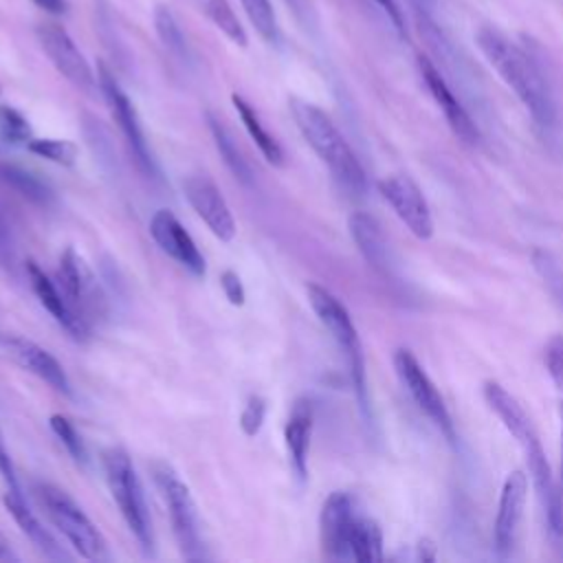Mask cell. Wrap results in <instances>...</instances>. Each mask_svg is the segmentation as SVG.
<instances>
[{
    "label": "cell",
    "mask_w": 563,
    "mask_h": 563,
    "mask_svg": "<svg viewBox=\"0 0 563 563\" xmlns=\"http://www.w3.org/2000/svg\"><path fill=\"white\" fill-rule=\"evenodd\" d=\"M4 508L9 510V515L13 517V521L18 523V528L26 534V539L51 561H68V554L59 548V543L53 539V534L40 523V519L33 515V510L26 506L24 497L20 490H11L7 488V493L2 495Z\"/></svg>",
    "instance_id": "obj_22"
},
{
    "label": "cell",
    "mask_w": 563,
    "mask_h": 563,
    "mask_svg": "<svg viewBox=\"0 0 563 563\" xmlns=\"http://www.w3.org/2000/svg\"><path fill=\"white\" fill-rule=\"evenodd\" d=\"M103 471H106V482H108L110 495H112L125 526L139 541L141 550L145 554H152L154 552L152 519H150L143 486L134 471L132 457L128 455L125 449L110 446L103 453Z\"/></svg>",
    "instance_id": "obj_6"
},
{
    "label": "cell",
    "mask_w": 563,
    "mask_h": 563,
    "mask_svg": "<svg viewBox=\"0 0 563 563\" xmlns=\"http://www.w3.org/2000/svg\"><path fill=\"white\" fill-rule=\"evenodd\" d=\"M0 139L9 145H26L33 139L29 121L11 106H0Z\"/></svg>",
    "instance_id": "obj_30"
},
{
    "label": "cell",
    "mask_w": 563,
    "mask_h": 563,
    "mask_svg": "<svg viewBox=\"0 0 563 563\" xmlns=\"http://www.w3.org/2000/svg\"><path fill=\"white\" fill-rule=\"evenodd\" d=\"M526 499H528V475L523 471L508 473L501 484L495 526H493V548L497 559H508L517 545Z\"/></svg>",
    "instance_id": "obj_12"
},
{
    "label": "cell",
    "mask_w": 563,
    "mask_h": 563,
    "mask_svg": "<svg viewBox=\"0 0 563 563\" xmlns=\"http://www.w3.org/2000/svg\"><path fill=\"white\" fill-rule=\"evenodd\" d=\"M534 266L539 271V275L543 277V282L550 286V290L559 297V301L563 303V273L556 266V262H552V257L548 253L537 251L534 253Z\"/></svg>",
    "instance_id": "obj_35"
},
{
    "label": "cell",
    "mask_w": 563,
    "mask_h": 563,
    "mask_svg": "<svg viewBox=\"0 0 563 563\" xmlns=\"http://www.w3.org/2000/svg\"><path fill=\"white\" fill-rule=\"evenodd\" d=\"M33 495L42 506L48 521L62 532L70 548L88 561H110L108 543L79 504L59 486L48 482H35Z\"/></svg>",
    "instance_id": "obj_4"
},
{
    "label": "cell",
    "mask_w": 563,
    "mask_h": 563,
    "mask_svg": "<svg viewBox=\"0 0 563 563\" xmlns=\"http://www.w3.org/2000/svg\"><path fill=\"white\" fill-rule=\"evenodd\" d=\"M484 400L497 413V418L504 422V427L510 431V435L517 440V444L521 446L528 473L534 482L539 501H541L545 519H548V515L552 510V501H554V484L556 482L552 477L550 464L545 460L541 440L537 435V429H534L530 416L526 413L521 402L495 380L484 383Z\"/></svg>",
    "instance_id": "obj_3"
},
{
    "label": "cell",
    "mask_w": 563,
    "mask_h": 563,
    "mask_svg": "<svg viewBox=\"0 0 563 563\" xmlns=\"http://www.w3.org/2000/svg\"><path fill=\"white\" fill-rule=\"evenodd\" d=\"M154 24H156V31L163 40V44L172 51H183V33L172 15V11L167 7H158L156 13H154Z\"/></svg>",
    "instance_id": "obj_32"
},
{
    "label": "cell",
    "mask_w": 563,
    "mask_h": 563,
    "mask_svg": "<svg viewBox=\"0 0 563 563\" xmlns=\"http://www.w3.org/2000/svg\"><path fill=\"white\" fill-rule=\"evenodd\" d=\"M288 108L297 130L312 147V152L321 158V163L330 169L334 180L347 194L363 196L367 191L365 169L336 123L319 106L299 97H290Z\"/></svg>",
    "instance_id": "obj_2"
},
{
    "label": "cell",
    "mask_w": 563,
    "mask_h": 563,
    "mask_svg": "<svg viewBox=\"0 0 563 563\" xmlns=\"http://www.w3.org/2000/svg\"><path fill=\"white\" fill-rule=\"evenodd\" d=\"M312 422H314V413H312V405L310 400H297L292 405V411L286 420L284 427V440H286V451H288V460L290 466L295 471V475L303 482L308 475V453H310V438H312Z\"/></svg>",
    "instance_id": "obj_21"
},
{
    "label": "cell",
    "mask_w": 563,
    "mask_h": 563,
    "mask_svg": "<svg viewBox=\"0 0 563 563\" xmlns=\"http://www.w3.org/2000/svg\"><path fill=\"white\" fill-rule=\"evenodd\" d=\"M205 13L216 24V29H220L233 44H238L242 48L249 44L246 31H244L240 18L235 15L233 7L229 4V0H207Z\"/></svg>",
    "instance_id": "obj_26"
},
{
    "label": "cell",
    "mask_w": 563,
    "mask_h": 563,
    "mask_svg": "<svg viewBox=\"0 0 563 563\" xmlns=\"http://www.w3.org/2000/svg\"><path fill=\"white\" fill-rule=\"evenodd\" d=\"M306 295H308V303H310L312 312L317 314L321 325L330 332V336L334 339V343L343 352L358 407L367 413L369 400H367L365 356H363V345H361L356 325H354L347 308L328 288H323L319 284H308Z\"/></svg>",
    "instance_id": "obj_5"
},
{
    "label": "cell",
    "mask_w": 563,
    "mask_h": 563,
    "mask_svg": "<svg viewBox=\"0 0 563 563\" xmlns=\"http://www.w3.org/2000/svg\"><path fill=\"white\" fill-rule=\"evenodd\" d=\"M48 424H51V431L57 435V440L66 446V451L70 453V457L79 464V466H86L88 462V451H86V444L79 435V431L75 429V424L62 416V413H53L48 418Z\"/></svg>",
    "instance_id": "obj_28"
},
{
    "label": "cell",
    "mask_w": 563,
    "mask_h": 563,
    "mask_svg": "<svg viewBox=\"0 0 563 563\" xmlns=\"http://www.w3.org/2000/svg\"><path fill=\"white\" fill-rule=\"evenodd\" d=\"M231 101H233V106H235V110H238L240 121L244 123L249 136L253 139V143L257 145V150L262 152V156L266 158V163H271V165H275V167H282V165H284V150H282V145L275 141V136L262 125V121H260L255 108H253L244 97H240V95H233Z\"/></svg>",
    "instance_id": "obj_23"
},
{
    "label": "cell",
    "mask_w": 563,
    "mask_h": 563,
    "mask_svg": "<svg viewBox=\"0 0 563 563\" xmlns=\"http://www.w3.org/2000/svg\"><path fill=\"white\" fill-rule=\"evenodd\" d=\"M57 286H59L64 299L68 301V306L73 308V312L90 328L88 310L95 306L92 277H90V271L86 268V264L81 262V257L75 253L73 246H68L59 255Z\"/></svg>",
    "instance_id": "obj_20"
},
{
    "label": "cell",
    "mask_w": 563,
    "mask_h": 563,
    "mask_svg": "<svg viewBox=\"0 0 563 563\" xmlns=\"http://www.w3.org/2000/svg\"><path fill=\"white\" fill-rule=\"evenodd\" d=\"M249 22L255 26V31L266 40L275 42L277 40V18L273 11L271 0H240Z\"/></svg>",
    "instance_id": "obj_29"
},
{
    "label": "cell",
    "mask_w": 563,
    "mask_h": 563,
    "mask_svg": "<svg viewBox=\"0 0 563 563\" xmlns=\"http://www.w3.org/2000/svg\"><path fill=\"white\" fill-rule=\"evenodd\" d=\"M543 361H545V369H548L556 391L563 396V334H554L545 343Z\"/></svg>",
    "instance_id": "obj_31"
},
{
    "label": "cell",
    "mask_w": 563,
    "mask_h": 563,
    "mask_svg": "<svg viewBox=\"0 0 563 563\" xmlns=\"http://www.w3.org/2000/svg\"><path fill=\"white\" fill-rule=\"evenodd\" d=\"M2 176L13 185L18 187L24 196L33 198V200H44L46 198V187L35 178L31 176L29 172L24 169H18V167H2Z\"/></svg>",
    "instance_id": "obj_33"
},
{
    "label": "cell",
    "mask_w": 563,
    "mask_h": 563,
    "mask_svg": "<svg viewBox=\"0 0 563 563\" xmlns=\"http://www.w3.org/2000/svg\"><path fill=\"white\" fill-rule=\"evenodd\" d=\"M0 475H2L4 484H7V488L20 490L18 477H15V468H13V462H11V457H9V451H7V444H4L2 431H0Z\"/></svg>",
    "instance_id": "obj_38"
},
{
    "label": "cell",
    "mask_w": 563,
    "mask_h": 563,
    "mask_svg": "<svg viewBox=\"0 0 563 563\" xmlns=\"http://www.w3.org/2000/svg\"><path fill=\"white\" fill-rule=\"evenodd\" d=\"M7 561H18V556H15V552L11 550L7 537L0 532V563H7Z\"/></svg>",
    "instance_id": "obj_42"
},
{
    "label": "cell",
    "mask_w": 563,
    "mask_h": 563,
    "mask_svg": "<svg viewBox=\"0 0 563 563\" xmlns=\"http://www.w3.org/2000/svg\"><path fill=\"white\" fill-rule=\"evenodd\" d=\"M26 277L31 284V290L35 292L37 301L44 306V310L77 341H84L90 334V328L73 312L68 301L64 299L57 282H53L33 260H26Z\"/></svg>",
    "instance_id": "obj_18"
},
{
    "label": "cell",
    "mask_w": 563,
    "mask_h": 563,
    "mask_svg": "<svg viewBox=\"0 0 563 563\" xmlns=\"http://www.w3.org/2000/svg\"><path fill=\"white\" fill-rule=\"evenodd\" d=\"M185 198L189 200L191 209L200 216V220L209 227V231L222 240L231 242L235 238V220L233 213L218 189V185L207 174H189L183 180Z\"/></svg>",
    "instance_id": "obj_14"
},
{
    "label": "cell",
    "mask_w": 563,
    "mask_h": 563,
    "mask_svg": "<svg viewBox=\"0 0 563 563\" xmlns=\"http://www.w3.org/2000/svg\"><path fill=\"white\" fill-rule=\"evenodd\" d=\"M26 150L40 158H46L55 165H73L77 158V147L75 143L66 139H31L26 143Z\"/></svg>",
    "instance_id": "obj_27"
},
{
    "label": "cell",
    "mask_w": 563,
    "mask_h": 563,
    "mask_svg": "<svg viewBox=\"0 0 563 563\" xmlns=\"http://www.w3.org/2000/svg\"><path fill=\"white\" fill-rule=\"evenodd\" d=\"M383 559V532L380 526L358 512L350 539V561L356 563H376Z\"/></svg>",
    "instance_id": "obj_24"
},
{
    "label": "cell",
    "mask_w": 563,
    "mask_h": 563,
    "mask_svg": "<svg viewBox=\"0 0 563 563\" xmlns=\"http://www.w3.org/2000/svg\"><path fill=\"white\" fill-rule=\"evenodd\" d=\"M394 369H396L402 387L407 389V394L416 402V407L431 420V424L446 438V442L453 444L455 442V427H453L451 413H449V409L444 405V398L440 396L438 387L433 385V380L429 378V374L420 365V361L409 350L400 347L394 354Z\"/></svg>",
    "instance_id": "obj_8"
},
{
    "label": "cell",
    "mask_w": 563,
    "mask_h": 563,
    "mask_svg": "<svg viewBox=\"0 0 563 563\" xmlns=\"http://www.w3.org/2000/svg\"><path fill=\"white\" fill-rule=\"evenodd\" d=\"M150 233L165 255L185 266L194 277H205V257L198 251L194 238L187 233V229L172 211L158 209L150 220Z\"/></svg>",
    "instance_id": "obj_16"
},
{
    "label": "cell",
    "mask_w": 563,
    "mask_h": 563,
    "mask_svg": "<svg viewBox=\"0 0 563 563\" xmlns=\"http://www.w3.org/2000/svg\"><path fill=\"white\" fill-rule=\"evenodd\" d=\"M358 517L354 499L343 493L334 490L328 495L319 517V532H321V548L330 561H350V539L354 530V521Z\"/></svg>",
    "instance_id": "obj_15"
},
{
    "label": "cell",
    "mask_w": 563,
    "mask_h": 563,
    "mask_svg": "<svg viewBox=\"0 0 563 563\" xmlns=\"http://www.w3.org/2000/svg\"><path fill=\"white\" fill-rule=\"evenodd\" d=\"M207 123H209V130H211V136L216 141V147L220 152V156L224 158V165L231 169V174L244 183V185H251L253 183V174H251V167L246 163V158L242 156L238 143L233 141L231 132L224 128V123L220 119H216L211 112H207Z\"/></svg>",
    "instance_id": "obj_25"
},
{
    "label": "cell",
    "mask_w": 563,
    "mask_h": 563,
    "mask_svg": "<svg viewBox=\"0 0 563 563\" xmlns=\"http://www.w3.org/2000/svg\"><path fill=\"white\" fill-rule=\"evenodd\" d=\"M383 200L394 209L400 222L418 238L429 240L433 235V216L420 187L405 174H391L378 180Z\"/></svg>",
    "instance_id": "obj_10"
},
{
    "label": "cell",
    "mask_w": 563,
    "mask_h": 563,
    "mask_svg": "<svg viewBox=\"0 0 563 563\" xmlns=\"http://www.w3.org/2000/svg\"><path fill=\"white\" fill-rule=\"evenodd\" d=\"M563 438V433H561ZM548 526L552 532L563 534V440H561V475L559 482L554 484V501H552V510L548 515Z\"/></svg>",
    "instance_id": "obj_36"
},
{
    "label": "cell",
    "mask_w": 563,
    "mask_h": 563,
    "mask_svg": "<svg viewBox=\"0 0 563 563\" xmlns=\"http://www.w3.org/2000/svg\"><path fill=\"white\" fill-rule=\"evenodd\" d=\"M152 475L167 506L180 554L187 561H207L209 554L202 541L200 517L189 486L178 477V473L167 462H154Z\"/></svg>",
    "instance_id": "obj_7"
},
{
    "label": "cell",
    "mask_w": 563,
    "mask_h": 563,
    "mask_svg": "<svg viewBox=\"0 0 563 563\" xmlns=\"http://www.w3.org/2000/svg\"><path fill=\"white\" fill-rule=\"evenodd\" d=\"M4 352L29 374L37 376L42 383H46L57 394L70 396V380L62 367V363L42 345L35 341H29L24 336H2Z\"/></svg>",
    "instance_id": "obj_17"
},
{
    "label": "cell",
    "mask_w": 563,
    "mask_h": 563,
    "mask_svg": "<svg viewBox=\"0 0 563 563\" xmlns=\"http://www.w3.org/2000/svg\"><path fill=\"white\" fill-rule=\"evenodd\" d=\"M13 262V251H11V233L9 227L0 213V264L9 266Z\"/></svg>",
    "instance_id": "obj_39"
},
{
    "label": "cell",
    "mask_w": 563,
    "mask_h": 563,
    "mask_svg": "<svg viewBox=\"0 0 563 563\" xmlns=\"http://www.w3.org/2000/svg\"><path fill=\"white\" fill-rule=\"evenodd\" d=\"M97 79H99V90H101V95H103V99H106V103H108V108H110L119 130L123 132L130 150L134 152L136 161L141 163V167L145 172H154V158H152V152L147 147V141H145V134H143V128H141V121H139L134 103L123 92V88L119 86L117 77L110 73V68L106 64H99Z\"/></svg>",
    "instance_id": "obj_11"
},
{
    "label": "cell",
    "mask_w": 563,
    "mask_h": 563,
    "mask_svg": "<svg viewBox=\"0 0 563 563\" xmlns=\"http://www.w3.org/2000/svg\"><path fill=\"white\" fill-rule=\"evenodd\" d=\"M264 416H266V400L255 394L249 396V400L240 413V427H242L244 435H249V438L257 435L264 424Z\"/></svg>",
    "instance_id": "obj_34"
},
{
    "label": "cell",
    "mask_w": 563,
    "mask_h": 563,
    "mask_svg": "<svg viewBox=\"0 0 563 563\" xmlns=\"http://www.w3.org/2000/svg\"><path fill=\"white\" fill-rule=\"evenodd\" d=\"M387 15H389V20L396 24V29L402 33L405 31V22H402V15H400V9H398V4L394 2V0H374Z\"/></svg>",
    "instance_id": "obj_40"
},
{
    "label": "cell",
    "mask_w": 563,
    "mask_h": 563,
    "mask_svg": "<svg viewBox=\"0 0 563 563\" xmlns=\"http://www.w3.org/2000/svg\"><path fill=\"white\" fill-rule=\"evenodd\" d=\"M347 229H350V235H352L358 253L363 255V260L378 275H383L387 279L394 277L391 249H389V242H387L378 220L365 211H354L347 218Z\"/></svg>",
    "instance_id": "obj_19"
},
{
    "label": "cell",
    "mask_w": 563,
    "mask_h": 563,
    "mask_svg": "<svg viewBox=\"0 0 563 563\" xmlns=\"http://www.w3.org/2000/svg\"><path fill=\"white\" fill-rule=\"evenodd\" d=\"M475 40L488 64L528 110L541 139L552 141L559 132V110L550 84L534 59L490 26H482Z\"/></svg>",
    "instance_id": "obj_1"
},
{
    "label": "cell",
    "mask_w": 563,
    "mask_h": 563,
    "mask_svg": "<svg viewBox=\"0 0 563 563\" xmlns=\"http://www.w3.org/2000/svg\"><path fill=\"white\" fill-rule=\"evenodd\" d=\"M35 35L44 55L51 59L55 70L62 77H66V81H70L77 90L86 95H92L99 88V79L92 66L88 64L84 53L77 48L73 37L66 33V29H62L59 24L46 22L35 29Z\"/></svg>",
    "instance_id": "obj_9"
},
{
    "label": "cell",
    "mask_w": 563,
    "mask_h": 563,
    "mask_svg": "<svg viewBox=\"0 0 563 563\" xmlns=\"http://www.w3.org/2000/svg\"><path fill=\"white\" fill-rule=\"evenodd\" d=\"M220 286L224 290V297L233 303V306H242L244 303V286H242V279L235 271L227 268L222 275H220Z\"/></svg>",
    "instance_id": "obj_37"
},
{
    "label": "cell",
    "mask_w": 563,
    "mask_h": 563,
    "mask_svg": "<svg viewBox=\"0 0 563 563\" xmlns=\"http://www.w3.org/2000/svg\"><path fill=\"white\" fill-rule=\"evenodd\" d=\"M40 9H44L46 13H53V15H62L66 13V0H33Z\"/></svg>",
    "instance_id": "obj_41"
},
{
    "label": "cell",
    "mask_w": 563,
    "mask_h": 563,
    "mask_svg": "<svg viewBox=\"0 0 563 563\" xmlns=\"http://www.w3.org/2000/svg\"><path fill=\"white\" fill-rule=\"evenodd\" d=\"M418 70H420V77H422L424 86L429 88L433 101L442 110L449 128L453 130V134L468 147L479 145L482 132H479L477 123L473 121L468 110L462 106V101L455 97V92L451 90V86L446 84L442 73L435 68V64L429 57L418 55Z\"/></svg>",
    "instance_id": "obj_13"
}]
</instances>
